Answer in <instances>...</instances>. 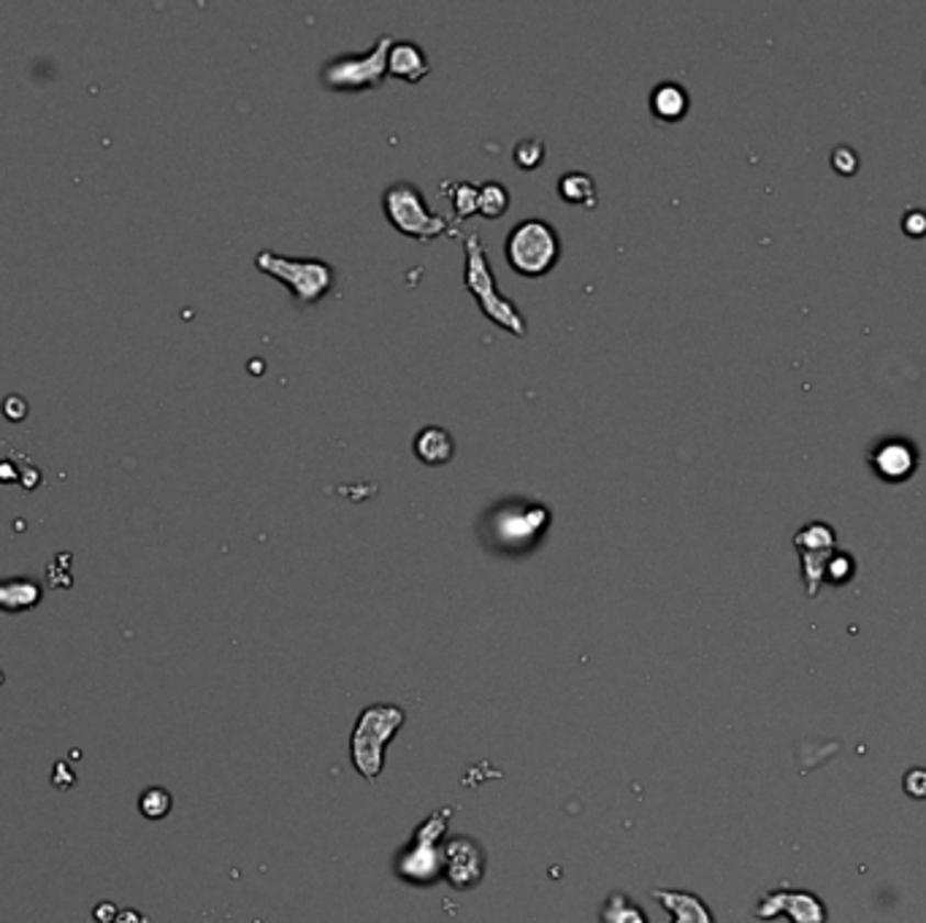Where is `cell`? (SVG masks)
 I'll use <instances>...</instances> for the list:
<instances>
[{"instance_id":"cell-11","label":"cell","mask_w":926,"mask_h":923,"mask_svg":"<svg viewBox=\"0 0 926 923\" xmlns=\"http://www.w3.org/2000/svg\"><path fill=\"white\" fill-rule=\"evenodd\" d=\"M431 74V63L425 57L423 46L415 41H393L388 55V76L406 81V85H417Z\"/></svg>"},{"instance_id":"cell-12","label":"cell","mask_w":926,"mask_h":923,"mask_svg":"<svg viewBox=\"0 0 926 923\" xmlns=\"http://www.w3.org/2000/svg\"><path fill=\"white\" fill-rule=\"evenodd\" d=\"M650 897L658 899L669 913L674 915L672 923H715L713 910L707 908L702 897L691 891H672V888H654Z\"/></svg>"},{"instance_id":"cell-22","label":"cell","mask_w":926,"mask_h":923,"mask_svg":"<svg viewBox=\"0 0 926 923\" xmlns=\"http://www.w3.org/2000/svg\"><path fill=\"white\" fill-rule=\"evenodd\" d=\"M512 157H515L517 168L534 171V168H539L542 160H545V144H542L539 138H523V142L512 149Z\"/></svg>"},{"instance_id":"cell-7","label":"cell","mask_w":926,"mask_h":923,"mask_svg":"<svg viewBox=\"0 0 926 923\" xmlns=\"http://www.w3.org/2000/svg\"><path fill=\"white\" fill-rule=\"evenodd\" d=\"M547 525H550V510L542 504H526V501L499 504L491 515L493 542H504L506 551L537 542Z\"/></svg>"},{"instance_id":"cell-10","label":"cell","mask_w":926,"mask_h":923,"mask_svg":"<svg viewBox=\"0 0 926 923\" xmlns=\"http://www.w3.org/2000/svg\"><path fill=\"white\" fill-rule=\"evenodd\" d=\"M445 867L453 886L471 888L480 883L482 872H486V853L469 837L450 839L445 848Z\"/></svg>"},{"instance_id":"cell-17","label":"cell","mask_w":926,"mask_h":923,"mask_svg":"<svg viewBox=\"0 0 926 923\" xmlns=\"http://www.w3.org/2000/svg\"><path fill=\"white\" fill-rule=\"evenodd\" d=\"M558 196L574 207L593 209L596 207V182L585 171H567L558 179Z\"/></svg>"},{"instance_id":"cell-18","label":"cell","mask_w":926,"mask_h":923,"mask_svg":"<svg viewBox=\"0 0 926 923\" xmlns=\"http://www.w3.org/2000/svg\"><path fill=\"white\" fill-rule=\"evenodd\" d=\"M602 921L604 923H648L643 908L634 904L632 899L621 891H613L607 897V902H604V908H602Z\"/></svg>"},{"instance_id":"cell-16","label":"cell","mask_w":926,"mask_h":923,"mask_svg":"<svg viewBox=\"0 0 926 923\" xmlns=\"http://www.w3.org/2000/svg\"><path fill=\"white\" fill-rule=\"evenodd\" d=\"M913 464H916V458H913V449L902 442L883 444V447L878 449V455H875L878 471H881L883 477H889V480H902L905 475H911Z\"/></svg>"},{"instance_id":"cell-8","label":"cell","mask_w":926,"mask_h":923,"mask_svg":"<svg viewBox=\"0 0 926 923\" xmlns=\"http://www.w3.org/2000/svg\"><path fill=\"white\" fill-rule=\"evenodd\" d=\"M447 821H450V810H439L423 823L415 832V843L412 848L404 853V858L399 861V872L404 875V880H415V883H425V880H434L436 872L445 864V853L439 850V839L445 834Z\"/></svg>"},{"instance_id":"cell-21","label":"cell","mask_w":926,"mask_h":923,"mask_svg":"<svg viewBox=\"0 0 926 923\" xmlns=\"http://www.w3.org/2000/svg\"><path fill=\"white\" fill-rule=\"evenodd\" d=\"M477 198H480V187L477 185H471V182L453 185L450 201H453V212H456L458 220H466V218H471V214H477Z\"/></svg>"},{"instance_id":"cell-13","label":"cell","mask_w":926,"mask_h":923,"mask_svg":"<svg viewBox=\"0 0 926 923\" xmlns=\"http://www.w3.org/2000/svg\"><path fill=\"white\" fill-rule=\"evenodd\" d=\"M415 455L425 466L450 464L453 455H456V440L442 425H425L415 436Z\"/></svg>"},{"instance_id":"cell-9","label":"cell","mask_w":926,"mask_h":923,"mask_svg":"<svg viewBox=\"0 0 926 923\" xmlns=\"http://www.w3.org/2000/svg\"><path fill=\"white\" fill-rule=\"evenodd\" d=\"M754 915L759 921H774L785 915L791 923H829V910L818 893L807 888L780 886L767 891L756 904Z\"/></svg>"},{"instance_id":"cell-5","label":"cell","mask_w":926,"mask_h":923,"mask_svg":"<svg viewBox=\"0 0 926 923\" xmlns=\"http://www.w3.org/2000/svg\"><path fill=\"white\" fill-rule=\"evenodd\" d=\"M393 46L390 33H380L369 52L364 55H339L331 57L320 68V81L328 90L355 92V90H380L388 76V55Z\"/></svg>"},{"instance_id":"cell-23","label":"cell","mask_w":926,"mask_h":923,"mask_svg":"<svg viewBox=\"0 0 926 923\" xmlns=\"http://www.w3.org/2000/svg\"><path fill=\"white\" fill-rule=\"evenodd\" d=\"M138 808H142L144 818H166L168 810H171V797H168L166 788H147L144 797L138 799Z\"/></svg>"},{"instance_id":"cell-24","label":"cell","mask_w":926,"mask_h":923,"mask_svg":"<svg viewBox=\"0 0 926 923\" xmlns=\"http://www.w3.org/2000/svg\"><path fill=\"white\" fill-rule=\"evenodd\" d=\"M854 577V558L850 555H832L829 564H826V580L832 586H846V582Z\"/></svg>"},{"instance_id":"cell-26","label":"cell","mask_w":926,"mask_h":923,"mask_svg":"<svg viewBox=\"0 0 926 923\" xmlns=\"http://www.w3.org/2000/svg\"><path fill=\"white\" fill-rule=\"evenodd\" d=\"M96 919H98V923H114V919H116L114 904H101V908L96 910Z\"/></svg>"},{"instance_id":"cell-6","label":"cell","mask_w":926,"mask_h":923,"mask_svg":"<svg viewBox=\"0 0 926 923\" xmlns=\"http://www.w3.org/2000/svg\"><path fill=\"white\" fill-rule=\"evenodd\" d=\"M382 212L390 225L399 233L412 238H423V242H431V238L442 236V233H450V225L442 214H434L425 203L423 190L412 182H393L382 192Z\"/></svg>"},{"instance_id":"cell-20","label":"cell","mask_w":926,"mask_h":923,"mask_svg":"<svg viewBox=\"0 0 926 923\" xmlns=\"http://www.w3.org/2000/svg\"><path fill=\"white\" fill-rule=\"evenodd\" d=\"M796 547H800L802 553H832V547H835V534H832L829 525L813 523L796 534Z\"/></svg>"},{"instance_id":"cell-14","label":"cell","mask_w":926,"mask_h":923,"mask_svg":"<svg viewBox=\"0 0 926 923\" xmlns=\"http://www.w3.org/2000/svg\"><path fill=\"white\" fill-rule=\"evenodd\" d=\"M689 92L685 87L674 85V81H661V85L654 87L650 92V111H654L656 120L661 122H678L683 120L685 111H689Z\"/></svg>"},{"instance_id":"cell-1","label":"cell","mask_w":926,"mask_h":923,"mask_svg":"<svg viewBox=\"0 0 926 923\" xmlns=\"http://www.w3.org/2000/svg\"><path fill=\"white\" fill-rule=\"evenodd\" d=\"M464 249H466L464 285H466V290L477 298L480 312L486 314L491 323H497L499 329L510 331L512 336H517V338L526 336L528 333L526 318H523L521 309L515 307L512 298L499 293L497 277H493V268H491V263H488L486 244L480 242V236H477V233H466Z\"/></svg>"},{"instance_id":"cell-19","label":"cell","mask_w":926,"mask_h":923,"mask_svg":"<svg viewBox=\"0 0 926 923\" xmlns=\"http://www.w3.org/2000/svg\"><path fill=\"white\" fill-rule=\"evenodd\" d=\"M510 209V190L502 182L480 185V198H477V214L486 220H499Z\"/></svg>"},{"instance_id":"cell-2","label":"cell","mask_w":926,"mask_h":923,"mask_svg":"<svg viewBox=\"0 0 926 923\" xmlns=\"http://www.w3.org/2000/svg\"><path fill=\"white\" fill-rule=\"evenodd\" d=\"M404 718V710L395 704H369L358 715L353 739H349V756H353L355 769L369 782L380 777L388 742L401 732Z\"/></svg>"},{"instance_id":"cell-25","label":"cell","mask_w":926,"mask_h":923,"mask_svg":"<svg viewBox=\"0 0 926 923\" xmlns=\"http://www.w3.org/2000/svg\"><path fill=\"white\" fill-rule=\"evenodd\" d=\"M902 788H905V793L911 799H916V802H924V799H926V769L913 767L911 772L902 777Z\"/></svg>"},{"instance_id":"cell-4","label":"cell","mask_w":926,"mask_h":923,"mask_svg":"<svg viewBox=\"0 0 926 923\" xmlns=\"http://www.w3.org/2000/svg\"><path fill=\"white\" fill-rule=\"evenodd\" d=\"M506 263L521 277H545L561 258V238L550 222L539 218L521 220L504 242Z\"/></svg>"},{"instance_id":"cell-15","label":"cell","mask_w":926,"mask_h":923,"mask_svg":"<svg viewBox=\"0 0 926 923\" xmlns=\"http://www.w3.org/2000/svg\"><path fill=\"white\" fill-rule=\"evenodd\" d=\"M41 586L27 577L0 580V612H27L41 601Z\"/></svg>"},{"instance_id":"cell-27","label":"cell","mask_w":926,"mask_h":923,"mask_svg":"<svg viewBox=\"0 0 926 923\" xmlns=\"http://www.w3.org/2000/svg\"><path fill=\"white\" fill-rule=\"evenodd\" d=\"M114 923H144V919L138 913H133V910H127V913L116 915Z\"/></svg>"},{"instance_id":"cell-3","label":"cell","mask_w":926,"mask_h":923,"mask_svg":"<svg viewBox=\"0 0 926 923\" xmlns=\"http://www.w3.org/2000/svg\"><path fill=\"white\" fill-rule=\"evenodd\" d=\"M258 271L269 274L290 290L299 307H314L334 290L336 268L323 258H290V255L260 249L255 255Z\"/></svg>"}]
</instances>
